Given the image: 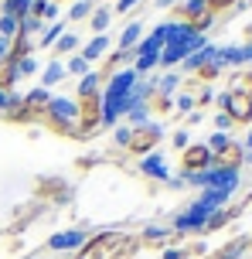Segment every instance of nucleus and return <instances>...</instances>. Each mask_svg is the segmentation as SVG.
Returning a JSON list of instances; mask_svg holds the SVG:
<instances>
[{
	"mask_svg": "<svg viewBox=\"0 0 252 259\" xmlns=\"http://www.w3.org/2000/svg\"><path fill=\"white\" fill-rule=\"evenodd\" d=\"M109 24H113V7H109V4H95L92 17H89V31H92V34H106Z\"/></svg>",
	"mask_w": 252,
	"mask_h": 259,
	"instance_id": "nucleus-18",
	"label": "nucleus"
},
{
	"mask_svg": "<svg viewBox=\"0 0 252 259\" xmlns=\"http://www.w3.org/2000/svg\"><path fill=\"white\" fill-rule=\"evenodd\" d=\"M34 55V38L31 34H24V31H17L11 38V52H7V58L11 62H21V58H31Z\"/></svg>",
	"mask_w": 252,
	"mask_h": 259,
	"instance_id": "nucleus-16",
	"label": "nucleus"
},
{
	"mask_svg": "<svg viewBox=\"0 0 252 259\" xmlns=\"http://www.w3.org/2000/svg\"><path fill=\"white\" fill-rule=\"evenodd\" d=\"M174 109H177V113H194V96H184V92H181V96L174 99Z\"/></svg>",
	"mask_w": 252,
	"mask_h": 259,
	"instance_id": "nucleus-36",
	"label": "nucleus"
},
{
	"mask_svg": "<svg viewBox=\"0 0 252 259\" xmlns=\"http://www.w3.org/2000/svg\"><path fill=\"white\" fill-rule=\"evenodd\" d=\"M218 109L225 113L235 126H252V96L239 89H228L218 96Z\"/></svg>",
	"mask_w": 252,
	"mask_h": 259,
	"instance_id": "nucleus-6",
	"label": "nucleus"
},
{
	"mask_svg": "<svg viewBox=\"0 0 252 259\" xmlns=\"http://www.w3.org/2000/svg\"><path fill=\"white\" fill-rule=\"evenodd\" d=\"M232 126H235V123H232L225 113H215V133H228Z\"/></svg>",
	"mask_w": 252,
	"mask_h": 259,
	"instance_id": "nucleus-37",
	"label": "nucleus"
},
{
	"mask_svg": "<svg viewBox=\"0 0 252 259\" xmlns=\"http://www.w3.org/2000/svg\"><path fill=\"white\" fill-rule=\"evenodd\" d=\"M24 103H27V106H34L38 113H44V106L52 103V92H48V89H41V85H34L31 92H24Z\"/></svg>",
	"mask_w": 252,
	"mask_h": 259,
	"instance_id": "nucleus-27",
	"label": "nucleus"
},
{
	"mask_svg": "<svg viewBox=\"0 0 252 259\" xmlns=\"http://www.w3.org/2000/svg\"><path fill=\"white\" fill-rule=\"evenodd\" d=\"M235 215H239V208H228V205H225V208H218V211H215L212 219L205 222L201 235H212V232H218V229H225V225H228L232 219H235Z\"/></svg>",
	"mask_w": 252,
	"mask_h": 259,
	"instance_id": "nucleus-21",
	"label": "nucleus"
},
{
	"mask_svg": "<svg viewBox=\"0 0 252 259\" xmlns=\"http://www.w3.org/2000/svg\"><path fill=\"white\" fill-rule=\"evenodd\" d=\"M177 85H181V75H177V72H167V75L154 78V89L164 92V96H174V89H177Z\"/></svg>",
	"mask_w": 252,
	"mask_h": 259,
	"instance_id": "nucleus-29",
	"label": "nucleus"
},
{
	"mask_svg": "<svg viewBox=\"0 0 252 259\" xmlns=\"http://www.w3.org/2000/svg\"><path fill=\"white\" fill-rule=\"evenodd\" d=\"M174 21L177 24H187L194 34H205V31H212L215 14L208 11L205 0H181V4H174Z\"/></svg>",
	"mask_w": 252,
	"mask_h": 259,
	"instance_id": "nucleus-5",
	"label": "nucleus"
},
{
	"mask_svg": "<svg viewBox=\"0 0 252 259\" xmlns=\"http://www.w3.org/2000/svg\"><path fill=\"white\" fill-rule=\"evenodd\" d=\"M212 167V150L205 143H187L181 150V174H201Z\"/></svg>",
	"mask_w": 252,
	"mask_h": 259,
	"instance_id": "nucleus-9",
	"label": "nucleus"
},
{
	"mask_svg": "<svg viewBox=\"0 0 252 259\" xmlns=\"http://www.w3.org/2000/svg\"><path fill=\"white\" fill-rule=\"evenodd\" d=\"M38 72H41V62L34 58V55H31V58H21V62H17V75H38Z\"/></svg>",
	"mask_w": 252,
	"mask_h": 259,
	"instance_id": "nucleus-34",
	"label": "nucleus"
},
{
	"mask_svg": "<svg viewBox=\"0 0 252 259\" xmlns=\"http://www.w3.org/2000/svg\"><path fill=\"white\" fill-rule=\"evenodd\" d=\"M109 48H113V41H109V34H95L92 41H85V48H82V58H85V62L89 65H95V62H103V58H106L109 55Z\"/></svg>",
	"mask_w": 252,
	"mask_h": 259,
	"instance_id": "nucleus-15",
	"label": "nucleus"
},
{
	"mask_svg": "<svg viewBox=\"0 0 252 259\" xmlns=\"http://www.w3.org/2000/svg\"><path fill=\"white\" fill-rule=\"evenodd\" d=\"M75 48H79V34H75V31H65V34L52 45V58H55V62H58V58H65V55L72 58Z\"/></svg>",
	"mask_w": 252,
	"mask_h": 259,
	"instance_id": "nucleus-22",
	"label": "nucleus"
},
{
	"mask_svg": "<svg viewBox=\"0 0 252 259\" xmlns=\"http://www.w3.org/2000/svg\"><path fill=\"white\" fill-rule=\"evenodd\" d=\"M242 147H245V154H252V126H249V137L242 140Z\"/></svg>",
	"mask_w": 252,
	"mask_h": 259,
	"instance_id": "nucleus-43",
	"label": "nucleus"
},
{
	"mask_svg": "<svg viewBox=\"0 0 252 259\" xmlns=\"http://www.w3.org/2000/svg\"><path fill=\"white\" fill-rule=\"evenodd\" d=\"M212 167H222V170H239L245 167V147H242V140H232L218 150V154H212Z\"/></svg>",
	"mask_w": 252,
	"mask_h": 259,
	"instance_id": "nucleus-11",
	"label": "nucleus"
},
{
	"mask_svg": "<svg viewBox=\"0 0 252 259\" xmlns=\"http://www.w3.org/2000/svg\"><path fill=\"white\" fill-rule=\"evenodd\" d=\"M0 119H4V123H11V126H34V123L41 119V113L34 109V106L24 103V96H17V99L0 113Z\"/></svg>",
	"mask_w": 252,
	"mask_h": 259,
	"instance_id": "nucleus-13",
	"label": "nucleus"
},
{
	"mask_svg": "<svg viewBox=\"0 0 252 259\" xmlns=\"http://www.w3.org/2000/svg\"><path fill=\"white\" fill-rule=\"evenodd\" d=\"M215 52H218V45H205V48H198L194 55H187L184 62H181V65H184V72H187V75H194L205 62H215Z\"/></svg>",
	"mask_w": 252,
	"mask_h": 259,
	"instance_id": "nucleus-19",
	"label": "nucleus"
},
{
	"mask_svg": "<svg viewBox=\"0 0 252 259\" xmlns=\"http://www.w3.org/2000/svg\"><path fill=\"white\" fill-rule=\"evenodd\" d=\"M140 0H116V7H113V14H130L133 7H136Z\"/></svg>",
	"mask_w": 252,
	"mask_h": 259,
	"instance_id": "nucleus-39",
	"label": "nucleus"
},
{
	"mask_svg": "<svg viewBox=\"0 0 252 259\" xmlns=\"http://www.w3.org/2000/svg\"><path fill=\"white\" fill-rule=\"evenodd\" d=\"M65 72H72V75H89V72H92V65L85 62V58H82V55H72V58H68V65H65Z\"/></svg>",
	"mask_w": 252,
	"mask_h": 259,
	"instance_id": "nucleus-31",
	"label": "nucleus"
},
{
	"mask_svg": "<svg viewBox=\"0 0 252 259\" xmlns=\"http://www.w3.org/2000/svg\"><path fill=\"white\" fill-rule=\"evenodd\" d=\"M38 123L48 130V133H55V137L82 140V133H79V103H75V96H52V103L44 106V113H41Z\"/></svg>",
	"mask_w": 252,
	"mask_h": 259,
	"instance_id": "nucleus-2",
	"label": "nucleus"
},
{
	"mask_svg": "<svg viewBox=\"0 0 252 259\" xmlns=\"http://www.w3.org/2000/svg\"><path fill=\"white\" fill-rule=\"evenodd\" d=\"M65 27H68V21H65V17H58L55 24H44V31H41L38 45H41V48H52L55 41H58V38H62V34H65Z\"/></svg>",
	"mask_w": 252,
	"mask_h": 259,
	"instance_id": "nucleus-24",
	"label": "nucleus"
},
{
	"mask_svg": "<svg viewBox=\"0 0 252 259\" xmlns=\"http://www.w3.org/2000/svg\"><path fill=\"white\" fill-rule=\"evenodd\" d=\"M85 239H89V229L85 225H79V229H65V232H55L52 239H48V246L52 252H79L82 246H85Z\"/></svg>",
	"mask_w": 252,
	"mask_h": 259,
	"instance_id": "nucleus-10",
	"label": "nucleus"
},
{
	"mask_svg": "<svg viewBox=\"0 0 252 259\" xmlns=\"http://www.w3.org/2000/svg\"><path fill=\"white\" fill-rule=\"evenodd\" d=\"M249 246H252V242H249V235H239V239H232V242H225V246L218 249L215 256H208V259H242Z\"/></svg>",
	"mask_w": 252,
	"mask_h": 259,
	"instance_id": "nucleus-20",
	"label": "nucleus"
},
{
	"mask_svg": "<svg viewBox=\"0 0 252 259\" xmlns=\"http://www.w3.org/2000/svg\"><path fill=\"white\" fill-rule=\"evenodd\" d=\"M218 75H222V65H218V62H205V65L198 68V72L191 75V78H198L201 85H212V82H215Z\"/></svg>",
	"mask_w": 252,
	"mask_h": 259,
	"instance_id": "nucleus-28",
	"label": "nucleus"
},
{
	"mask_svg": "<svg viewBox=\"0 0 252 259\" xmlns=\"http://www.w3.org/2000/svg\"><path fill=\"white\" fill-rule=\"evenodd\" d=\"M95 164H99V157H79V160H75V167H79V170H92Z\"/></svg>",
	"mask_w": 252,
	"mask_h": 259,
	"instance_id": "nucleus-40",
	"label": "nucleus"
},
{
	"mask_svg": "<svg viewBox=\"0 0 252 259\" xmlns=\"http://www.w3.org/2000/svg\"><path fill=\"white\" fill-rule=\"evenodd\" d=\"M205 4H208V11H212L215 17H218V14H222V11H228V7H239L242 0H205Z\"/></svg>",
	"mask_w": 252,
	"mask_h": 259,
	"instance_id": "nucleus-35",
	"label": "nucleus"
},
{
	"mask_svg": "<svg viewBox=\"0 0 252 259\" xmlns=\"http://www.w3.org/2000/svg\"><path fill=\"white\" fill-rule=\"evenodd\" d=\"M140 41H143V24H140V21H130V24L123 27L116 52H136V45H140Z\"/></svg>",
	"mask_w": 252,
	"mask_h": 259,
	"instance_id": "nucleus-17",
	"label": "nucleus"
},
{
	"mask_svg": "<svg viewBox=\"0 0 252 259\" xmlns=\"http://www.w3.org/2000/svg\"><path fill=\"white\" fill-rule=\"evenodd\" d=\"M140 174H143V178H150V181H171V167H167V160H164V154H160V150L140 157Z\"/></svg>",
	"mask_w": 252,
	"mask_h": 259,
	"instance_id": "nucleus-14",
	"label": "nucleus"
},
{
	"mask_svg": "<svg viewBox=\"0 0 252 259\" xmlns=\"http://www.w3.org/2000/svg\"><path fill=\"white\" fill-rule=\"evenodd\" d=\"M157 7H174V0H157Z\"/></svg>",
	"mask_w": 252,
	"mask_h": 259,
	"instance_id": "nucleus-44",
	"label": "nucleus"
},
{
	"mask_svg": "<svg viewBox=\"0 0 252 259\" xmlns=\"http://www.w3.org/2000/svg\"><path fill=\"white\" fill-rule=\"evenodd\" d=\"M160 143H164V126L146 119L143 126H133L130 143H126V154H133V157H146V154H154Z\"/></svg>",
	"mask_w": 252,
	"mask_h": 259,
	"instance_id": "nucleus-7",
	"label": "nucleus"
},
{
	"mask_svg": "<svg viewBox=\"0 0 252 259\" xmlns=\"http://www.w3.org/2000/svg\"><path fill=\"white\" fill-rule=\"evenodd\" d=\"M130 133H133V126H126V123H116V126H113V143H116L120 150H126V143H130Z\"/></svg>",
	"mask_w": 252,
	"mask_h": 259,
	"instance_id": "nucleus-33",
	"label": "nucleus"
},
{
	"mask_svg": "<svg viewBox=\"0 0 252 259\" xmlns=\"http://www.w3.org/2000/svg\"><path fill=\"white\" fill-rule=\"evenodd\" d=\"M14 99H17V92H0V113H4V109H7Z\"/></svg>",
	"mask_w": 252,
	"mask_h": 259,
	"instance_id": "nucleus-41",
	"label": "nucleus"
},
{
	"mask_svg": "<svg viewBox=\"0 0 252 259\" xmlns=\"http://www.w3.org/2000/svg\"><path fill=\"white\" fill-rule=\"evenodd\" d=\"M17 62H11V58H4L0 62V92H14V85H17Z\"/></svg>",
	"mask_w": 252,
	"mask_h": 259,
	"instance_id": "nucleus-25",
	"label": "nucleus"
},
{
	"mask_svg": "<svg viewBox=\"0 0 252 259\" xmlns=\"http://www.w3.org/2000/svg\"><path fill=\"white\" fill-rule=\"evenodd\" d=\"M208 41L205 34H194L187 24H177V21H167V45H164V52H160V68H177V65L184 62L187 55H194L198 48H205Z\"/></svg>",
	"mask_w": 252,
	"mask_h": 259,
	"instance_id": "nucleus-3",
	"label": "nucleus"
},
{
	"mask_svg": "<svg viewBox=\"0 0 252 259\" xmlns=\"http://www.w3.org/2000/svg\"><path fill=\"white\" fill-rule=\"evenodd\" d=\"M92 11H95V4L92 0H79V4H72V11H68V24H79V21H89L92 17Z\"/></svg>",
	"mask_w": 252,
	"mask_h": 259,
	"instance_id": "nucleus-26",
	"label": "nucleus"
},
{
	"mask_svg": "<svg viewBox=\"0 0 252 259\" xmlns=\"http://www.w3.org/2000/svg\"><path fill=\"white\" fill-rule=\"evenodd\" d=\"M171 143H174V147H177V150H184L187 143H191V137H187V130H177V133H174V137H171Z\"/></svg>",
	"mask_w": 252,
	"mask_h": 259,
	"instance_id": "nucleus-38",
	"label": "nucleus"
},
{
	"mask_svg": "<svg viewBox=\"0 0 252 259\" xmlns=\"http://www.w3.org/2000/svg\"><path fill=\"white\" fill-rule=\"evenodd\" d=\"M34 201H41V205H68V201H72V188H68V181L58 178V174L38 178V181H34Z\"/></svg>",
	"mask_w": 252,
	"mask_h": 259,
	"instance_id": "nucleus-8",
	"label": "nucleus"
},
{
	"mask_svg": "<svg viewBox=\"0 0 252 259\" xmlns=\"http://www.w3.org/2000/svg\"><path fill=\"white\" fill-rule=\"evenodd\" d=\"M215 62L222 65V68H245L252 62V45L249 41H242V45H218V52H215Z\"/></svg>",
	"mask_w": 252,
	"mask_h": 259,
	"instance_id": "nucleus-12",
	"label": "nucleus"
},
{
	"mask_svg": "<svg viewBox=\"0 0 252 259\" xmlns=\"http://www.w3.org/2000/svg\"><path fill=\"white\" fill-rule=\"evenodd\" d=\"M7 52H11V41H7V38H0V62L7 58Z\"/></svg>",
	"mask_w": 252,
	"mask_h": 259,
	"instance_id": "nucleus-42",
	"label": "nucleus"
},
{
	"mask_svg": "<svg viewBox=\"0 0 252 259\" xmlns=\"http://www.w3.org/2000/svg\"><path fill=\"white\" fill-rule=\"evenodd\" d=\"M27 7H31V0H4V11H0V14H7V17H17V21H21V17L27 14Z\"/></svg>",
	"mask_w": 252,
	"mask_h": 259,
	"instance_id": "nucleus-30",
	"label": "nucleus"
},
{
	"mask_svg": "<svg viewBox=\"0 0 252 259\" xmlns=\"http://www.w3.org/2000/svg\"><path fill=\"white\" fill-rule=\"evenodd\" d=\"M65 75H68V72H65V65L52 58V62L41 68V89H52V85H58V82H62Z\"/></svg>",
	"mask_w": 252,
	"mask_h": 259,
	"instance_id": "nucleus-23",
	"label": "nucleus"
},
{
	"mask_svg": "<svg viewBox=\"0 0 252 259\" xmlns=\"http://www.w3.org/2000/svg\"><path fill=\"white\" fill-rule=\"evenodd\" d=\"M140 232L126 229H106L85 239V246L75 252V259H136L140 252Z\"/></svg>",
	"mask_w": 252,
	"mask_h": 259,
	"instance_id": "nucleus-1",
	"label": "nucleus"
},
{
	"mask_svg": "<svg viewBox=\"0 0 252 259\" xmlns=\"http://www.w3.org/2000/svg\"><path fill=\"white\" fill-rule=\"evenodd\" d=\"M75 103H79V133L82 140H89L103 130V89L82 92V96H75Z\"/></svg>",
	"mask_w": 252,
	"mask_h": 259,
	"instance_id": "nucleus-4",
	"label": "nucleus"
},
{
	"mask_svg": "<svg viewBox=\"0 0 252 259\" xmlns=\"http://www.w3.org/2000/svg\"><path fill=\"white\" fill-rule=\"evenodd\" d=\"M17 27H21V21H17V17H7V14H0V38L11 41L14 34H17Z\"/></svg>",
	"mask_w": 252,
	"mask_h": 259,
	"instance_id": "nucleus-32",
	"label": "nucleus"
},
{
	"mask_svg": "<svg viewBox=\"0 0 252 259\" xmlns=\"http://www.w3.org/2000/svg\"><path fill=\"white\" fill-rule=\"evenodd\" d=\"M55 4H65V0H55Z\"/></svg>",
	"mask_w": 252,
	"mask_h": 259,
	"instance_id": "nucleus-45",
	"label": "nucleus"
}]
</instances>
